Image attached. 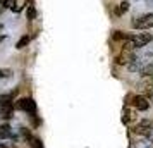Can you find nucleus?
I'll list each match as a JSON object with an SVG mask.
<instances>
[{
  "mask_svg": "<svg viewBox=\"0 0 153 148\" xmlns=\"http://www.w3.org/2000/svg\"><path fill=\"white\" fill-rule=\"evenodd\" d=\"M132 119H134V115H132L131 109H127V107H126V109H122V122H124V124H129Z\"/></svg>",
  "mask_w": 153,
  "mask_h": 148,
  "instance_id": "obj_11",
  "label": "nucleus"
},
{
  "mask_svg": "<svg viewBox=\"0 0 153 148\" xmlns=\"http://www.w3.org/2000/svg\"><path fill=\"white\" fill-rule=\"evenodd\" d=\"M12 100H14V93L0 95V107H4V105H12Z\"/></svg>",
  "mask_w": 153,
  "mask_h": 148,
  "instance_id": "obj_10",
  "label": "nucleus"
},
{
  "mask_svg": "<svg viewBox=\"0 0 153 148\" xmlns=\"http://www.w3.org/2000/svg\"><path fill=\"white\" fill-rule=\"evenodd\" d=\"M12 138V127L9 124H2L0 126V140H9Z\"/></svg>",
  "mask_w": 153,
  "mask_h": 148,
  "instance_id": "obj_8",
  "label": "nucleus"
},
{
  "mask_svg": "<svg viewBox=\"0 0 153 148\" xmlns=\"http://www.w3.org/2000/svg\"><path fill=\"white\" fill-rule=\"evenodd\" d=\"M131 26L134 29H150L153 28V14H143L141 17H134L131 21Z\"/></svg>",
  "mask_w": 153,
  "mask_h": 148,
  "instance_id": "obj_2",
  "label": "nucleus"
},
{
  "mask_svg": "<svg viewBox=\"0 0 153 148\" xmlns=\"http://www.w3.org/2000/svg\"><path fill=\"white\" fill-rule=\"evenodd\" d=\"M153 40L152 33H127V38L122 42V50H136L141 48Z\"/></svg>",
  "mask_w": 153,
  "mask_h": 148,
  "instance_id": "obj_1",
  "label": "nucleus"
},
{
  "mask_svg": "<svg viewBox=\"0 0 153 148\" xmlns=\"http://www.w3.org/2000/svg\"><path fill=\"white\" fill-rule=\"evenodd\" d=\"M119 64H129L132 62V60H136V57H134V54H132L131 50H122V54L120 55H117V59H115Z\"/></svg>",
  "mask_w": 153,
  "mask_h": 148,
  "instance_id": "obj_6",
  "label": "nucleus"
},
{
  "mask_svg": "<svg viewBox=\"0 0 153 148\" xmlns=\"http://www.w3.org/2000/svg\"><path fill=\"white\" fill-rule=\"evenodd\" d=\"M0 148H9V147H5V145H0Z\"/></svg>",
  "mask_w": 153,
  "mask_h": 148,
  "instance_id": "obj_24",
  "label": "nucleus"
},
{
  "mask_svg": "<svg viewBox=\"0 0 153 148\" xmlns=\"http://www.w3.org/2000/svg\"><path fill=\"white\" fill-rule=\"evenodd\" d=\"M16 107H17L19 110H22V112L31 114V115H35V114H36V102L33 98H21V100H17Z\"/></svg>",
  "mask_w": 153,
  "mask_h": 148,
  "instance_id": "obj_3",
  "label": "nucleus"
},
{
  "mask_svg": "<svg viewBox=\"0 0 153 148\" xmlns=\"http://www.w3.org/2000/svg\"><path fill=\"white\" fill-rule=\"evenodd\" d=\"M5 76H9V71H4V69H0V78H5Z\"/></svg>",
  "mask_w": 153,
  "mask_h": 148,
  "instance_id": "obj_21",
  "label": "nucleus"
},
{
  "mask_svg": "<svg viewBox=\"0 0 153 148\" xmlns=\"http://www.w3.org/2000/svg\"><path fill=\"white\" fill-rule=\"evenodd\" d=\"M143 67H145V65H143V64H141V60H138V59H136V60H132V62L127 65V69L131 71V72H134V71H141Z\"/></svg>",
  "mask_w": 153,
  "mask_h": 148,
  "instance_id": "obj_14",
  "label": "nucleus"
},
{
  "mask_svg": "<svg viewBox=\"0 0 153 148\" xmlns=\"http://www.w3.org/2000/svg\"><path fill=\"white\" fill-rule=\"evenodd\" d=\"M131 103H132V107H134L136 110H139V112H145V110H148V107H150L148 98L143 97V95H134Z\"/></svg>",
  "mask_w": 153,
  "mask_h": 148,
  "instance_id": "obj_5",
  "label": "nucleus"
},
{
  "mask_svg": "<svg viewBox=\"0 0 153 148\" xmlns=\"http://www.w3.org/2000/svg\"><path fill=\"white\" fill-rule=\"evenodd\" d=\"M153 127V122L150 119H143V120H139L136 126L132 127V133H136L139 134V136H146V134L150 133V129Z\"/></svg>",
  "mask_w": 153,
  "mask_h": 148,
  "instance_id": "obj_4",
  "label": "nucleus"
},
{
  "mask_svg": "<svg viewBox=\"0 0 153 148\" xmlns=\"http://www.w3.org/2000/svg\"><path fill=\"white\" fill-rule=\"evenodd\" d=\"M127 10H129V2H122V4H119L117 5V9H115L114 14L115 16H122V14H126Z\"/></svg>",
  "mask_w": 153,
  "mask_h": 148,
  "instance_id": "obj_12",
  "label": "nucleus"
},
{
  "mask_svg": "<svg viewBox=\"0 0 153 148\" xmlns=\"http://www.w3.org/2000/svg\"><path fill=\"white\" fill-rule=\"evenodd\" d=\"M2 31H4V24H2V22H0V33H2Z\"/></svg>",
  "mask_w": 153,
  "mask_h": 148,
  "instance_id": "obj_23",
  "label": "nucleus"
},
{
  "mask_svg": "<svg viewBox=\"0 0 153 148\" xmlns=\"http://www.w3.org/2000/svg\"><path fill=\"white\" fill-rule=\"evenodd\" d=\"M28 141H29V145H31L33 148H45L43 147V141L40 140V138H36V136H33V134L28 138Z\"/></svg>",
  "mask_w": 153,
  "mask_h": 148,
  "instance_id": "obj_13",
  "label": "nucleus"
},
{
  "mask_svg": "<svg viewBox=\"0 0 153 148\" xmlns=\"http://www.w3.org/2000/svg\"><path fill=\"white\" fill-rule=\"evenodd\" d=\"M2 40H4V36H0V42H2Z\"/></svg>",
  "mask_w": 153,
  "mask_h": 148,
  "instance_id": "obj_25",
  "label": "nucleus"
},
{
  "mask_svg": "<svg viewBox=\"0 0 153 148\" xmlns=\"http://www.w3.org/2000/svg\"><path fill=\"white\" fill-rule=\"evenodd\" d=\"M35 17H36V9L33 7V5H29V7H28V19H29V21H33Z\"/></svg>",
  "mask_w": 153,
  "mask_h": 148,
  "instance_id": "obj_18",
  "label": "nucleus"
},
{
  "mask_svg": "<svg viewBox=\"0 0 153 148\" xmlns=\"http://www.w3.org/2000/svg\"><path fill=\"white\" fill-rule=\"evenodd\" d=\"M5 9H7V2L5 0H0V16L5 12Z\"/></svg>",
  "mask_w": 153,
  "mask_h": 148,
  "instance_id": "obj_20",
  "label": "nucleus"
},
{
  "mask_svg": "<svg viewBox=\"0 0 153 148\" xmlns=\"http://www.w3.org/2000/svg\"><path fill=\"white\" fill-rule=\"evenodd\" d=\"M5 2H7V9H12L14 12H21L26 7L28 0H5Z\"/></svg>",
  "mask_w": 153,
  "mask_h": 148,
  "instance_id": "obj_7",
  "label": "nucleus"
},
{
  "mask_svg": "<svg viewBox=\"0 0 153 148\" xmlns=\"http://www.w3.org/2000/svg\"><path fill=\"white\" fill-rule=\"evenodd\" d=\"M112 38L117 40V42H124L126 38H127V33H124V31H114L112 33Z\"/></svg>",
  "mask_w": 153,
  "mask_h": 148,
  "instance_id": "obj_15",
  "label": "nucleus"
},
{
  "mask_svg": "<svg viewBox=\"0 0 153 148\" xmlns=\"http://www.w3.org/2000/svg\"><path fill=\"white\" fill-rule=\"evenodd\" d=\"M139 76L141 78H153V64H146L143 69L139 71Z\"/></svg>",
  "mask_w": 153,
  "mask_h": 148,
  "instance_id": "obj_9",
  "label": "nucleus"
},
{
  "mask_svg": "<svg viewBox=\"0 0 153 148\" xmlns=\"http://www.w3.org/2000/svg\"><path fill=\"white\" fill-rule=\"evenodd\" d=\"M143 97H146V98H148V100H150V102L153 103V88H150V86H148V88H145V91H143Z\"/></svg>",
  "mask_w": 153,
  "mask_h": 148,
  "instance_id": "obj_17",
  "label": "nucleus"
},
{
  "mask_svg": "<svg viewBox=\"0 0 153 148\" xmlns=\"http://www.w3.org/2000/svg\"><path fill=\"white\" fill-rule=\"evenodd\" d=\"M29 40H31V38H29V36H26V35L21 36V40L16 43V48H24V47H26V45L29 43Z\"/></svg>",
  "mask_w": 153,
  "mask_h": 148,
  "instance_id": "obj_16",
  "label": "nucleus"
},
{
  "mask_svg": "<svg viewBox=\"0 0 153 148\" xmlns=\"http://www.w3.org/2000/svg\"><path fill=\"white\" fill-rule=\"evenodd\" d=\"M146 140H148V145H150V147L153 148V127L150 129V133L146 134Z\"/></svg>",
  "mask_w": 153,
  "mask_h": 148,
  "instance_id": "obj_19",
  "label": "nucleus"
},
{
  "mask_svg": "<svg viewBox=\"0 0 153 148\" xmlns=\"http://www.w3.org/2000/svg\"><path fill=\"white\" fill-rule=\"evenodd\" d=\"M148 86H150V88H153V78H148Z\"/></svg>",
  "mask_w": 153,
  "mask_h": 148,
  "instance_id": "obj_22",
  "label": "nucleus"
},
{
  "mask_svg": "<svg viewBox=\"0 0 153 148\" xmlns=\"http://www.w3.org/2000/svg\"><path fill=\"white\" fill-rule=\"evenodd\" d=\"M148 2H153V0H148Z\"/></svg>",
  "mask_w": 153,
  "mask_h": 148,
  "instance_id": "obj_26",
  "label": "nucleus"
}]
</instances>
